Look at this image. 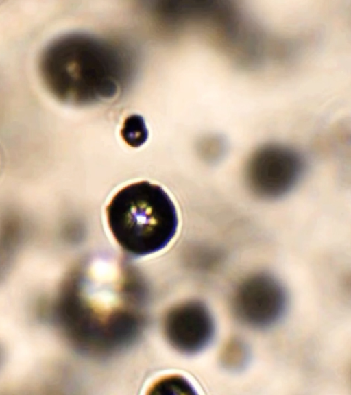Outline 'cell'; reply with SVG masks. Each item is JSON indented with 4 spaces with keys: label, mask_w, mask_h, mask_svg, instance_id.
<instances>
[{
    "label": "cell",
    "mask_w": 351,
    "mask_h": 395,
    "mask_svg": "<svg viewBox=\"0 0 351 395\" xmlns=\"http://www.w3.org/2000/svg\"><path fill=\"white\" fill-rule=\"evenodd\" d=\"M106 212L116 241L134 256L161 250L177 232L178 217L174 203L160 186L147 181L120 189Z\"/></svg>",
    "instance_id": "cell-2"
},
{
    "label": "cell",
    "mask_w": 351,
    "mask_h": 395,
    "mask_svg": "<svg viewBox=\"0 0 351 395\" xmlns=\"http://www.w3.org/2000/svg\"><path fill=\"white\" fill-rule=\"evenodd\" d=\"M288 305V295L280 280L267 272L245 277L236 287L231 309L237 320L254 329H266L277 324Z\"/></svg>",
    "instance_id": "cell-4"
},
{
    "label": "cell",
    "mask_w": 351,
    "mask_h": 395,
    "mask_svg": "<svg viewBox=\"0 0 351 395\" xmlns=\"http://www.w3.org/2000/svg\"><path fill=\"white\" fill-rule=\"evenodd\" d=\"M121 135L130 146L132 147L141 146L148 137V130L144 119L136 114L128 116L123 123Z\"/></svg>",
    "instance_id": "cell-7"
},
{
    "label": "cell",
    "mask_w": 351,
    "mask_h": 395,
    "mask_svg": "<svg viewBox=\"0 0 351 395\" xmlns=\"http://www.w3.org/2000/svg\"><path fill=\"white\" fill-rule=\"evenodd\" d=\"M306 170V158L298 149L273 141L258 145L249 154L243 177L252 196L274 202L289 195L300 183Z\"/></svg>",
    "instance_id": "cell-3"
},
{
    "label": "cell",
    "mask_w": 351,
    "mask_h": 395,
    "mask_svg": "<svg viewBox=\"0 0 351 395\" xmlns=\"http://www.w3.org/2000/svg\"><path fill=\"white\" fill-rule=\"evenodd\" d=\"M138 69V54L130 43L83 32L53 38L38 61L48 93L62 104L78 107L119 98L132 85Z\"/></svg>",
    "instance_id": "cell-1"
},
{
    "label": "cell",
    "mask_w": 351,
    "mask_h": 395,
    "mask_svg": "<svg viewBox=\"0 0 351 395\" xmlns=\"http://www.w3.org/2000/svg\"><path fill=\"white\" fill-rule=\"evenodd\" d=\"M165 327L172 344L187 353L204 350L213 340L215 331L211 313L199 301H191L173 309L167 317Z\"/></svg>",
    "instance_id": "cell-5"
},
{
    "label": "cell",
    "mask_w": 351,
    "mask_h": 395,
    "mask_svg": "<svg viewBox=\"0 0 351 395\" xmlns=\"http://www.w3.org/2000/svg\"><path fill=\"white\" fill-rule=\"evenodd\" d=\"M204 152L207 158L213 162L223 160L228 149V142L224 136L219 134H211L202 141Z\"/></svg>",
    "instance_id": "cell-9"
},
{
    "label": "cell",
    "mask_w": 351,
    "mask_h": 395,
    "mask_svg": "<svg viewBox=\"0 0 351 395\" xmlns=\"http://www.w3.org/2000/svg\"><path fill=\"white\" fill-rule=\"evenodd\" d=\"M251 356L247 343L239 336H232L222 345L219 363L228 372H239L247 367Z\"/></svg>",
    "instance_id": "cell-6"
},
{
    "label": "cell",
    "mask_w": 351,
    "mask_h": 395,
    "mask_svg": "<svg viewBox=\"0 0 351 395\" xmlns=\"http://www.w3.org/2000/svg\"><path fill=\"white\" fill-rule=\"evenodd\" d=\"M193 387L184 378L178 376L160 379L152 387V394H194Z\"/></svg>",
    "instance_id": "cell-8"
},
{
    "label": "cell",
    "mask_w": 351,
    "mask_h": 395,
    "mask_svg": "<svg viewBox=\"0 0 351 395\" xmlns=\"http://www.w3.org/2000/svg\"><path fill=\"white\" fill-rule=\"evenodd\" d=\"M5 359V352L4 347L0 343V369L2 368Z\"/></svg>",
    "instance_id": "cell-10"
}]
</instances>
